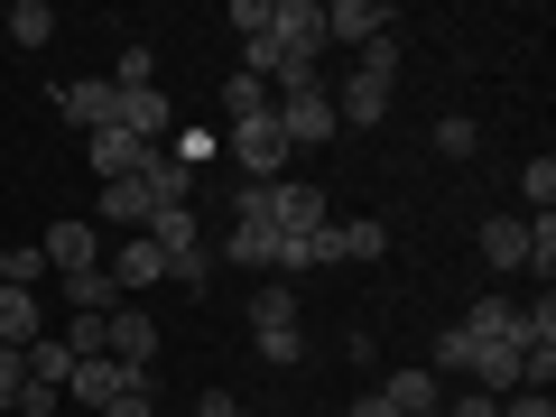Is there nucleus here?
Returning a JSON list of instances; mask_svg holds the SVG:
<instances>
[{"label":"nucleus","instance_id":"obj_1","mask_svg":"<svg viewBox=\"0 0 556 417\" xmlns=\"http://www.w3.org/2000/svg\"><path fill=\"white\" fill-rule=\"evenodd\" d=\"M390 75H399V47L371 38V47H362V65L334 84V121H343V130H371V121H390Z\"/></svg>","mask_w":556,"mask_h":417},{"label":"nucleus","instance_id":"obj_2","mask_svg":"<svg viewBox=\"0 0 556 417\" xmlns=\"http://www.w3.org/2000/svg\"><path fill=\"white\" fill-rule=\"evenodd\" d=\"M334 130H343L334 84H288V93H278V139H288V149H325Z\"/></svg>","mask_w":556,"mask_h":417},{"label":"nucleus","instance_id":"obj_3","mask_svg":"<svg viewBox=\"0 0 556 417\" xmlns=\"http://www.w3.org/2000/svg\"><path fill=\"white\" fill-rule=\"evenodd\" d=\"M232 159H241V186H269L298 149L278 139V112H260V121H232Z\"/></svg>","mask_w":556,"mask_h":417},{"label":"nucleus","instance_id":"obj_4","mask_svg":"<svg viewBox=\"0 0 556 417\" xmlns=\"http://www.w3.org/2000/svg\"><path fill=\"white\" fill-rule=\"evenodd\" d=\"M269 232L278 241L325 232V195H316V186H298V177H269Z\"/></svg>","mask_w":556,"mask_h":417},{"label":"nucleus","instance_id":"obj_5","mask_svg":"<svg viewBox=\"0 0 556 417\" xmlns=\"http://www.w3.org/2000/svg\"><path fill=\"white\" fill-rule=\"evenodd\" d=\"M47 102H56V112L75 121L84 139H93V130H112V121H121V93H112V75H84V84H56V93H47Z\"/></svg>","mask_w":556,"mask_h":417},{"label":"nucleus","instance_id":"obj_6","mask_svg":"<svg viewBox=\"0 0 556 417\" xmlns=\"http://www.w3.org/2000/svg\"><path fill=\"white\" fill-rule=\"evenodd\" d=\"M130 380H149V371H121L112 353H93V362H75V371H65V399H84V408L102 417V408H112L121 390H130Z\"/></svg>","mask_w":556,"mask_h":417},{"label":"nucleus","instance_id":"obj_7","mask_svg":"<svg viewBox=\"0 0 556 417\" xmlns=\"http://www.w3.org/2000/svg\"><path fill=\"white\" fill-rule=\"evenodd\" d=\"M325 38H343L362 56L371 38H390V10H380V0H325Z\"/></svg>","mask_w":556,"mask_h":417},{"label":"nucleus","instance_id":"obj_8","mask_svg":"<svg viewBox=\"0 0 556 417\" xmlns=\"http://www.w3.org/2000/svg\"><path fill=\"white\" fill-rule=\"evenodd\" d=\"M269 38L288 47V56H316L325 47V10L316 0H269Z\"/></svg>","mask_w":556,"mask_h":417},{"label":"nucleus","instance_id":"obj_9","mask_svg":"<svg viewBox=\"0 0 556 417\" xmlns=\"http://www.w3.org/2000/svg\"><path fill=\"white\" fill-rule=\"evenodd\" d=\"M102 269H112L121 298H139V288H159V278H167V260H159V241H149V232H130L112 260H102Z\"/></svg>","mask_w":556,"mask_h":417},{"label":"nucleus","instance_id":"obj_10","mask_svg":"<svg viewBox=\"0 0 556 417\" xmlns=\"http://www.w3.org/2000/svg\"><path fill=\"white\" fill-rule=\"evenodd\" d=\"M56 298H65V316H112V306H130V298L112 288V269H65Z\"/></svg>","mask_w":556,"mask_h":417},{"label":"nucleus","instance_id":"obj_11","mask_svg":"<svg viewBox=\"0 0 556 417\" xmlns=\"http://www.w3.org/2000/svg\"><path fill=\"white\" fill-rule=\"evenodd\" d=\"M112 362L121 371H149L159 362V325L139 316V306H112Z\"/></svg>","mask_w":556,"mask_h":417},{"label":"nucleus","instance_id":"obj_12","mask_svg":"<svg viewBox=\"0 0 556 417\" xmlns=\"http://www.w3.org/2000/svg\"><path fill=\"white\" fill-rule=\"evenodd\" d=\"M380 399H390L399 417H437V408H445V380L417 362V371H390V380H380Z\"/></svg>","mask_w":556,"mask_h":417},{"label":"nucleus","instance_id":"obj_13","mask_svg":"<svg viewBox=\"0 0 556 417\" xmlns=\"http://www.w3.org/2000/svg\"><path fill=\"white\" fill-rule=\"evenodd\" d=\"M464 371H473L482 399H510V390H519V343H473V353H464Z\"/></svg>","mask_w":556,"mask_h":417},{"label":"nucleus","instance_id":"obj_14","mask_svg":"<svg viewBox=\"0 0 556 417\" xmlns=\"http://www.w3.org/2000/svg\"><path fill=\"white\" fill-rule=\"evenodd\" d=\"M84 149H93V177H102V186H112V177H139V159H149V139H130L121 121H112V130H93Z\"/></svg>","mask_w":556,"mask_h":417},{"label":"nucleus","instance_id":"obj_15","mask_svg":"<svg viewBox=\"0 0 556 417\" xmlns=\"http://www.w3.org/2000/svg\"><path fill=\"white\" fill-rule=\"evenodd\" d=\"M139 186H149V204H186L195 195V167H186L177 149H149V159H139Z\"/></svg>","mask_w":556,"mask_h":417},{"label":"nucleus","instance_id":"obj_16","mask_svg":"<svg viewBox=\"0 0 556 417\" xmlns=\"http://www.w3.org/2000/svg\"><path fill=\"white\" fill-rule=\"evenodd\" d=\"M38 251H47V269H102V241H93V223H56V232H47L38 241Z\"/></svg>","mask_w":556,"mask_h":417},{"label":"nucleus","instance_id":"obj_17","mask_svg":"<svg viewBox=\"0 0 556 417\" xmlns=\"http://www.w3.org/2000/svg\"><path fill=\"white\" fill-rule=\"evenodd\" d=\"M473 241H482V260H492V269H529V214H492Z\"/></svg>","mask_w":556,"mask_h":417},{"label":"nucleus","instance_id":"obj_18","mask_svg":"<svg viewBox=\"0 0 556 417\" xmlns=\"http://www.w3.org/2000/svg\"><path fill=\"white\" fill-rule=\"evenodd\" d=\"M47 334V306H38V288H0V343H38Z\"/></svg>","mask_w":556,"mask_h":417},{"label":"nucleus","instance_id":"obj_19","mask_svg":"<svg viewBox=\"0 0 556 417\" xmlns=\"http://www.w3.org/2000/svg\"><path fill=\"white\" fill-rule=\"evenodd\" d=\"M455 325H464L473 343H519V306H510V298H473Z\"/></svg>","mask_w":556,"mask_h":417},{"label":"nucleus","instance_id":"obj_20","mask_svg":"<svg viewBox=\"0 0 556 417\" xmlns=\"http://www.w3.org/2000/svg\"><path fill=\"white\" fill-rule=\"evenodd\" d=\"M102 223H112V232H149V186L112 177V186H102Z\"/></svg>","mask_w":556,"mask_h":417},{"label":"nucleus","instance_id":"obj_21","mask_svg":"<svg viewBox=\"0 0 556 417\" xmlns=\"http://www.w3.org/2000/svg\"><path fill=\"white\" fill-rule=\"evenodd\" d=\"M149 241H159V260L195 251V204H149Z\"/></svg>","mask_w":556,"mask_h":417},{"label":"nucleus","instance_id":"obj_22","mask_svg":"<svg viewBox=\"0 0 556 417\" xmlns=\"http://www.w3.org/2000/svg\"><path fill=\"white\" fill-rule=\"evenodd\" d=\"M28 380H38V390H65V371H75V353H65V334H56V325H47V334L38 343H28Z\"/></svg>","mask_w":556,"mask_h":417},{"label":"nucleus","instance_id":"obj_23","mask_svg":"<svg viewBox=\"0 0 556 417\" xmlns=\"http://www.w3.org/2000/svg\"><path fill=\"white\" fill-rule=\"evenodd\" d=\"M278 325H298V288H288V278L251 288V334H278Z\"/></svg>","mask_w":556,"mask_h":417},{"label":"nucleus","instance_id":"obj_24","mask_svg":"<svg viewBox=\"0 0 556 417\" xmlns=\"http://www.w3.org/2000/svg\"><path fill=\"white\" fill-rule=\"evenodd\" d=\"M260 112H278V93L260 75H232L223 84V130H232V121H260Z\"/></svg>","mask_w":556,"mask_h":417},{"label":"nucleus","instance_id":"obj_25","mask_svg":"<svg viewBox=\"0 0 556 417\" xmlns=\"http://www.w3.org/2000/svg\"><path fill=\"white\" fill-rule=\"evenodd\" d=\"M380 251H390V223H371V214L334 223V260H380Z\"/></svg>","mask_w":556,"mask_h":417},{"label":"nucleus","instance_id":"obj_26","mask_svg":"<svg viewBox=\"0 0 556 417\" xmlns=\"http://www.w3.org/2000/svg\"><path fill=\"white\" fill-rule=\"evenodd\" d=\"M232 260L241 269H278V232L269 223H232Z\"/></svg>","mask_w":556,"mask_h":417},{"label":"nucleus","instance_id":"obj_27","mask_svg":"<svg viewBox=\"0 0 556 417\" xmlns=\"http://www.w3.org/2000/svg\"><path fill=\"white\" fill-rule=\"evenodd\" d=\"M10 38H20V47H47V38H56V10H47V0H10Z\"/></svg>","mask_w":556,"mask_h":417},{"label":"nucleus","instance_id":"obj_28","mask_svg":"<svg viewBox=\"0 0 556 417\" xmlns=\"http://www.w3.org/2000/svg\"><path fill=\"white\" fill-rule=\"evenodd\" d=\"M519 195H529V214H556V159H529V167H519Z\"/></svg>","mask_w":556,"mask_h":417},{"label":"nucleus","instance_id":"obj_29","mask_svg":"<svg viewBox=\"0 0 556 417\" xmlns=\"http://www.w3.org/2000/svg\"><path fill=\"white\" fill-rule=\"evenodd\" d=\"M112 84H121V93H139V84H159V56H149V47H121V56H112Z\"/></svg>","mask_w":556,"mask_h":417},{"label":"nucleus","instance_id":"obj_30","mask_svg":"<svg viewBox=\"0 0 556 417\" xmlns=\"http://www.w3.org/2000/svg\"><path fill=\"white\" fill-rule=\"evenodd\" d=\"M47 278V251H0V288H38Z\"/></svg>","mask_w":556,"mask_h":417},{"label":"nucleus","instance_id":"obj_31","mask_svg":"<svg viewBox=\"0 0 556 417\" xmlns=\"http://www.w3.org/2000/svg\"><path fill=\"white\" fill-rule=\"evenodd\" d=\"M167 278H177V288H214V251H204V241H195V251H177V260H167Z\"/></svg>","mask_w":556,"mask_h":417},{"label":"nucleus","instance_id":"obj_32","mask_svg":"<svg viewBox=\"0 0 556 417\" xmlns=\"http://www.w3.org/2000/svg\"><path fill=\"white\" fill-rule=\"evenodd\" d=\"M437 149H445V159H473V149H482V130H473V121H437Z\"/></svg>","mask_w":556,"mask_h":417},{"label":"nucleus","instance_id":"obj_33","mask_svg":"<svg viewBox=\"0 0 556 417\" xmlns=\"http://www.w3.org/2000/svg\"><path fill=\"white\" fill-rule=\"evenodd\" d=\"M464 353H473V334H464V325H445V334H437V362H427V371H464Z\"/></svg>","mask_w":556,"mask_h":417},{"label":"nucleus","instance_id":"obj_34","mask_svg":"<svg viewBox=\"0 0 556 417\" xmlns=\"http://www.w3.org/2000/svg\"><path fill=\"white\" fill-rule=\"evenodd\" d=\"M20 390H28V362H20V343H0V417H10Z\"/></svg>","mask_w":556,"mask_h":417},{"label":"nucleus","instance_id":"obj_35","mask_svg":"<svg viewBox=\"0 0 556 417\" xmlns=\"http://www.w3.org/2000/svg\"><path fill=\"white\" fill-rule=\"evenodd\" d=\"M260 353L288 371V362H306V334H298V325H278V334H260Z\"/></svg>","mask_w":556,"mask_h":417},{"label":"nucleus","instance_id":"obj_36","mask_svg":"<svg viewBox=\"0 0 556 417\" xmlns=\"http://www.w3.org/2000/svg\"><path fill=\"white\" fill-rule=\"evenodd\" d=\"M102 417H159V390H149V380H130V390H121Z\"/></svg>","mask_w":556,"mask_h":417},{"label":"nucleus","instance_id":"obj_37","mask_svg":"<svg viewBox=\"0 0 556 417\" xmlns=\"http://www.w3.org/2000/svg\"><path fill=\"white\" fill-rule=\"evenodd\" d=\"M501 417H556V399L547 390H510V399H501Z\"/></svg>","mask_w":556,"mask_h":417},{"label":"nucleus","instance_id":"obj_38","mask_svg":"<svg viewBox=\"0 0 556 417\" xmlns=\"http://www.w3.org/2000/svg\"><path fill=\"white\" fill-rule=\"evenodd\" d=\"M232 28L241 38H269V0H232Z\"/></svg>","mask_w":556,"mask_h":417},{"label":"nucleus","instance_id":"obj_39","mask_svg":"<svg viewBox=\"0 0 556 417\" xmlns=\"http://www.w3.org/2000/svg\"><path fill=\"white\" fill-rule=\"evenodd\" d=\"M186 417H251V408H241L232 390H204V399H195V408H186Z\"/></svg>","mask_w":556,"mask_h":417},{"label":"nucleus","instance_id":"obj_40","mask_svg":"<svg viewBox=\"0 0 556 417\" xmlns=\"http://www.w3.org/2000/svg\"><path fill=\"white\" fill-rule=\"evenodd\" d=\"M445 417H501V399H482V390L473 399H445Z\"/></svg>","mask_w":556,"mask_h":417},{"label":"nucleus","instance_id":"obj_41","mask_svg":"<svg viewBox=\"0 0 556 417\" xmlns=\"http://www.w3.org/2000/svg\"><path fill=\"white\" fill-rule=\"evenodd\" d=\"M343 417H399V408H390V399L371 390V399H353V408H343Z\"/></svg>","mask_w":556,"mask_h":417}]
</instances>
